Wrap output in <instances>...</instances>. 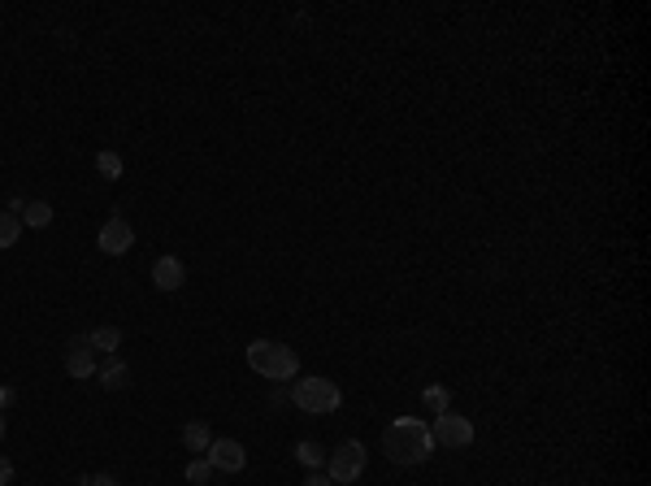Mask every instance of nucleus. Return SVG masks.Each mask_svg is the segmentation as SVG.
<instances>
[{"label":"nucleus","mask_w":651,"mask_h":486,"mask_svg":"<svg viewBox=\"0 0 651 486\" xmlns=\"http://www.w3.org/2000/svg\"><path fill=\"white\" fill-rule=\"evenodd\" d=\"M383 448L395 465H425L434 452V439H430V425H422L417 417H395L383 434Z\"/></svg>","instance_id":"1"},{"label":"nucleus","mask_w":651,"mask_h":486,"mask_svg":"<svg viewBox=\"0 0 651 486\" xmlns=\"http://www.w3.org/2000/svg\"><path fill=\"white\" fill-rule=\"evenodd\" d=\"M243 357H248V369L260 374V378H269V383H292L295 374H300V357H295V348L274 343V339H252Z\"/></svg>","instance_id":"2"},{"label":"nucleus","mask_w":651,"mask_h":486,"mask_svg":"<svg viewBox=\"0 0 651 486\" xmlns=\"http://www.w3.org/2000/svg\"><path fill=\"white\" fill-rule=\"evenodd\" d=\"M292 404L317 417V413H334L343 404V391H339V383H330V378H300L292 387Z\"/></svg>","instance_id":"3"},{"label":"nucleus","mask_w":651,"mask_h":486,"mask_svg":"<svg viewBox=\"0 0 651 486\" xmlns=\"http://www.w3.org/2000/svg\"><path fill=\"white\" fill-rule=\"evenodd\" d=\"M360 474H365V443H360V439H348V443H339L334 452L326 456V478L334 486L357 482Z\"/></svg>","instance_id":"4"},{"label":"nucleus","mask_w":651,"mask_h":486,"mask_svg":"<svg viewBox=\"0 0 651 486\" xmlns=\"http://www.w3.org/2000/svg\"><path fill=\"white\" fill-rule=\"evenodd\" d=\"M430 439L434 443H443V448H469L474 443V422L469 417H456L452 408L448 413H439L434 425H430Z\"/></svg>","instance_id":"5"},{"label":"nucleus","mask_w":651,"mask_h":486,"mask_svg":"<svg viewBox=\"0 0 651 486\" xmlns=\"http://www.w3.org/2000/svg\"><path fill=\"white\" fill-rule=\"evenodd\" d=\"M96 243H100V252H104V257H127L130 243H135V227H130L127 218H109V222L100 227Z\"/></svg>","instance_id":"6"},{"label":"nucleus","mask_w":651,"mask_h":486,"mask_svg":"<svg viewBox=\"0 0 651 486\" xmlns=\"http://www.w3.org/2000/svg\"><path fill=\"white\" fill-rule=\"evenodd\" d=\"M65 369H70V378H92L96 374V348H92L87 334H74L65 343Z\"/></svg>","instance_id":"7"},{"label":"nucleus","mask_w":651,"mask_h":486,"mask_svg":"<svg viewBox=\"0 0 651 486\" xmlns=\"http://www.w3.org/2000/svg\"><path fill=\"white\" fill-rule=\"evenodd\" d=\"M204 460H209L218 474H239V469L248 465V452H243V443H235V439H213L209 452H204Z\"/></svg>","instance_id":"8"},{"label":"nucleus","mask_w":651,"mask_h":486,"mask_svg":"<svg viewBox=\"0 0 651 486\" xmlns=\"http://www.w3.org/2000/svg\"><path fill=\"white\" fill-rule=\"evenodd\" d=\"M152 283H157V292H178V287L187 283L183 260H178V257H161L157 265H152Z\"/></svg>","instance_id":"9"},{"label":"nucleus","mask_w":651,"mask_h":486,"mask_svg":"<svg viewBox=\"0 0 651 486\" xmlns=\"http://www.w3.org/2000/svg\"><path fill=\"white\" fill-rule=\"evenodd\" d=\"M96 378L104 391H122L130 387V365L118 357H104V365H96Z\"/></svg>","instance_id":"10"},{"label":"nucleus","mask_w":651,"mask_h":486,"mask_svg":"<svg viewBox=\"0 0 651 486\" xmlns=\"http://www.w3.org/2000/svg\"><path fill=\"white\" fill-rule=\"evenodd\" d=\"M87 339H92V348L104 352V357H113L122 348V330L118 325H96V330H87Z\"/></svg>","instance_id":"11"},{"label":"nucleus","mask_w":651,"mask_h":486,"mask_svg":"<svg viewBox=\"0 0 651 486\" xmlns=\"http://www.w3.org/2000/svg\"><path fill=\"white\" fill-rule=\"evenodd\" d=\"M183 443H187V452H209L213 434H209V425L204 422H187L183 425Z\"/></svg>","instance_id":"12"},{"label":"nucleus","mask_w":651,"mask_h":486,"mask_svg":"<svg viewBox=\"0 0 651 486\" xmlns=\"http://www.w3.org/2000/svg\"><path fill=\"white\" fill-rule=\"evenodd\" d=\"M48 222H53V204H44V200H31V204L22 209V227L44 230Z\"/></svg>","instance_id":"13"},{"label":"nucleus","mask_w":651,"mask_h":486,"mask_svg":"<svg viewBox=\"0 0 651 486\" xmlns=\"http://www.w3.org/2000/svg\"><path fill=\"white\" fill-rule=\"evenodd\" d=\"M96 169L104 174V178H109V183L127 174V165H122V157H118V152H109V148H104V152H96Z\"/></svg>","instance_id":"14"},{"label":"nucleus","mask_w":651,"mask_h":486,"mask_svg":"<svg viewBox=\"0 0 651 486\" xmlns=\"http://www.w3.org/2000/svg\"><path fill=\"white\" fill-rule=\"evenodd\" d=\"M295 460H300L309 474H317V469L326 465V452L317 448V443H300V448H295Z\"/></svg>","instance_id":"15"},{"label":"nucleus","mask_w":651,"mask_h":486,"mask_svg":"<svg viewBox=\"0 0 651 486\" xmlns=\"http://www.w3.org/2000/svg\"><path fill=\"white\" fill-rule=\"evenodd\" d=\"M22 235V218L18 213H0V248H13Z\"/></svg>","instance_id":"16"},{"label":"nucleus","mask_w":651,"mask_h":486,"mask_svg":"<svg viewBox=\"0 0 651 486\" xmlns=\"http://www.w3.org/2000/svg\"><path fill=\"white\" fill-rule=\"evenodd\" d=\"M209 478H213V465H209L204 456L187 465V482H192V486H209Z\"/></svg>","instance_id":"17"},{"label":"nucleus","mask_w":651,"mask_h":486,"mask_svg":"<svg viewBox=\"0 0 651 486\" xmlns=\"http://www.w3.org/2000/svg\"><path fill=\"white\" fill-rule=\"evenodd\" d=\"M425 408H430L434 417H439V413H448V408H452L448 391H443V387H430V391H425Z\"/></svg>","instance_id":"18"},{"label":"nucleus","mask_w":651,"mask_h":486,"mask_svg":"<svg viewBox=\"0 0 651 486\" xmlns=\"http://www.w3.org/2000/svg\"><path fill=\"white\" fill-rule=\"evenodd\" d=\"M78 486H118L109 474H87V478H78Z\"/></svg>","instance_id":"19"},{"label":"nucleus","mask_w":651,"mask_h":486,"mask_svg":"<svg viewBox=\"0 0 651 486\" xmlns=\"http://www.w3.org/2000/svg\"><path fill=\"white\" fill-rule=\"evenodd\" d=\"M9 482H13V460L0 456V486H9Z\"/></svg>","instance_id":"20"},{"label":"nucleus","mask_w":651,"mask_h":486,"mask_svg":"<svg viewBox=\"0 0 651 486\" xmlns=\"http://www.w3.org/2000/svg\"><path fill=\"white\" fill-rule=\"evenodd\" d=\"M13 400H18V391H13V387H0V413H4Z\"/></svg>","instance_id":"21"},{"label":"nucleus","mask_w":651,"mask_h":486,"mask_svg":"<svg viewBox=\"0 0 651 486\" xmlns=\"http://www.w3.org/2000/svg\"><path fill=\"white\" fill-rule=\"evenodd\" d=\"M304 486H334V482H330L326 474H309V478H304Z\"/></svg>","instance_id":"22"},{"label":"nucleus","mask_w":651,"mask_h":486,"mask_svg":"<svg viewBox=\"0 0 651 486\" xmlns=\"http://www.w3.org/2000/svg\"><path fill=\"white\" fill-rule=\"evenodd\" d=\"M4 430H9V422H4V413H0V439H4Z\"/></svg>","instance_id":"23"}]
</instances>
